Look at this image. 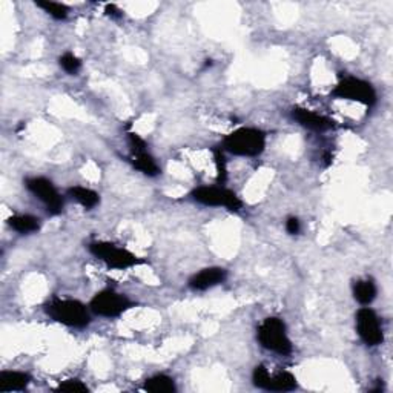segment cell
Masks as SVG:
<instances>
[{
	"label": "cell",
	"mask_w": 393,
	"mask_h": 393,
	"mask_svg": "<svg viewBox=\"0 0 393 393\" xmlns=\"http://www.w3.org/2000/svg\"><path fill=\"white\" fill-rule=\"evenodd\" d=\"M47 315L54 319L56 323L63 326L74 327V329H83L91 323L89 311L82 301L71 298H52L45 306Z\"/></svg>",
	"instance_id": "7a4b0ae2"
},
{
	"label": "cell",
	"mask_w": 393,
	"mask_h": 393,
	"mask_svg": "<svg viewBox=\"0 0 393 393\" xmlns=\"http://www.w3.org/2000/svg\"><path fill=\"white\" fill-rule=\"evenodd\" d=\"M332 96L341 100H352L366 104L368 108L375 106L378 100L377 91L369 82L357 77H344L332 91Z\"/></svg>",
	"instance_id": "5b68a950"
},
{
	"label": "cell",
	"mask_w": 393,
	"mask_h": 393,
	"mask_svg": "<svg viewBox=\"0 0 393 393\" xmlns=\"http://www.w3.org/2000/svg\"><path fill=\"white\" fill-rule=\"evenodd\" d=\"M227 272L223 267H206V269L195 273L194 277L189 280V287L195 292H203L212 287L221 284L226 280Z\"/></svg>",
	"instance_id": "7c38bea8"
},
{
	"label": "cell",
	"mask_w": 393,
	"mask_h": 393,
	"mask_svg": "<svg viewBox=\"0 0 393 393\" xmlns=\"http://www.w3.org/2000/svg\"><path fill=\"white\" fill-rule=\"evenodd\" d=\"M128 143L131 154L128 157V161L134 166V169L140 171L148 177H157L160 174V168L154 160V157L148 153L146 142L142 139L139 134L129 133L128 134Z\"/></svg>",
	"instance_id": "9c48e42d"
},
{
	"label": "cell",
	"mask_w": 393,
	"mask_h": 393,
	"mask_svg": "<svg viewBox=\"0 0 393 393\" xmlns=\"http://www.w3.org/2000/svg\"><path fill=\"white\" fill-rule=\"evenodd\" d=\"M377 284L375 281L368 278V280H359L353 286V297L358 301L359 304L363 306H369L370 303H373V300L377 298Z\"/></svg>",
	"instance_id": "9a60e30c"
},
{
	"label": "cell",
	"mask_w": 393,
	"mask_h": 393,
	"mask_svg": "<svg viewBox=\"0 0 393 393\" xmlns=\"http://www.w3.org/2000/svg\"><path fill=\"white\" fill-rule=\"evenodd\" d=\"M30 373L19 370L0 372V392H22L31 384Z\"/></svg>",
	"instance_id": "4fadbf2b"
},
{
	"label": "cell",
	"mask_w": 393,
	"mask_h": 393,
	"mask_svg": "<svg viewBox=\"0 0 393 393\" xmlns=\"http://www.w3.org/2000/svg\"><path fill=\"white\" fill-rule=\"evenodd\" d=\"M286 231L291 235H297L301 231V223L297 217H289L286 221Z\"/></svg>",
	"instance_id": "cb8c5ba5"
},
{
	"label": "cell",
	"mask_w": 393,
	"mask_h": 393,
	"mask_svg": "<svg viewBox=\"0 0 393 393\" xmlns=\"http://www.w3.org/2000/svg\"><path fill=\"white\" fill-rule=\"evenodd\" d=\"M104 11H106V14H108V16H113V17H122V11H120V10H117V6H115V5H106V8H104Z\"/></svg>",
	"instance_id": "d4e9b609"
},
{
	"label": "cell",
	"mask_w": 393,
	"mask_h": 393,
	"mask_svg": "<svg viewBox=\"0 0 393 393\" xmlns=\"http://www.w3.org/2000/svg\"><path fill=\"white\" fill-rule=\"evenodd\" d=\"M89 389L87 384H83L80 379H67L56 388V392H67V393H85Z\"/></svg>",
	"instance_id": "603a6c76"
},
{
	"label": "cell",
	"mask_w": 393,
	"mask_h": 393,
	"mask_svg": "<svg viewBox=\"0 0 393 393\" xmlns=\"http://www.w3.org/2000/svg\"><path fill=\"white\" fill-rule=\"evenodd\" d=\"M145 390L153 393H172L177 390V388L171 377L160 373V375H154L146 379Z\"/></svg>",
	"instance_id": "ac0fdd59"
},
{
	"label": "cell",
	"mask_w": 393,
	"mask_h": 393,
	"mask_svg": "<svg viewBox=\"0 0 393 393\" xmlns=\"http://www.w3.org/2000/svg\"><path fill=\"white\" fill-rule=\"evenodd\" d=\"M357 330L359 338L363 339V343L370 347L379 346L384 341L381 323H379L375 311H372L370 307H361L357 312Z\"/></svg>",
	"instance_id": "30bf717a"
},
{
	"label": "cell",
	"mask_w": 393,
	"mask_h": 393,
	"mask_svg": "<svg viewBox=\"0 0 393 393\" xmlns=\"http://www.w3.org/2000/svg\"><path fill=\"white\" fill-rule=\"evenodd\" d=\"M221 149L240 157H257L266 149V133L251 126L238 128L223 139Z\"/></svg>",
	"instance_id": "6da1fadb"
},
{
	"label": "cell",
	"mask_w": 393,
	"mask_h": 393,
	"mask_svg": "<svg viewBox=\"0 0 393 393\" xmlns=\"http://www.w3.org/2000/svg\"><path fill=\"white\" fill-rule=\"evenodd\" d=\"M292 119L298 124H301L303 128L317 131V133H324V131L335 128V122L329 119V117L317 114L311 109H306L301 106L292 108Z\"/></svg>",
	"instance_id": "8fae6325"
},
{
	"label": "cell",
	"mask_w": 393,
	"mask_h": 393,
	"mask_svg": "<svg viewBox=\"0 0 393 393\" xmlns=\"http://www.w3.org/2000/svg\"><path fill=\"white\" fill-rule=\"evenodd\" d=\"M88 249L97 260L106 265L108 269L126 271L142 263V260L135 254L114 243H109V241H94L88 246Z\"/></svg>",
	"instance_id": "277c9868"
},
{
	"label": "cell",
	"mask_w": 393,
	"mask_h": 393,
	"mask_svg": "<svg viewBox=\"0 0 393 393\" xmlns=\"http://www.w3.org/2000/svg\"><path fill=\"white\" fill-rule=\"evenodd\" d=\"M8 225L19 234H31L41 229V220L34 215H12L8 218Z\"/></svg>",
	"instance_id": "2e32d148"
},
{
	"label": "cell",
	"mask_w": 393,
	"mask_h": 393,
	"mask_svg": "<svg viewBox=\"0 0 393 393\" xmlns=\"http://www.w3.org/2000/svg\"><path fill=\"white\" fill-rule=\"evenodd\" d=\"M257 338L265 349L278 353V355H291L293 350L292 341L287 337L286 324L281 318H266L258 327Z\"/></svg>",
	"instance_id": "3957f363"
},
{
	"label": "cell",
	"mask_w": 393,
	"mask_h": 393,
	"mask_svg": "<svg viewBox=\"0 0 393 393\" xmlns=\"http://www.w3.org/2000/svg\"><path fill=\"white\" fill-rule=\"evenodd\" d=\"M214 160H215V168H217V181L220 186H223L227 180V163L225 150L221 148H214Z\"/></svg>",
	"instance_id": "44dd1931"
},
{
	"label": "cell",
	"mask_w": 393,
	"mask_h": 393,
	"mask_svg": "<svg viewBox=\"0 0 393 393\" xmlns=\"http://www.w3.org/2000/svg\"><path fill=\"white\" fill-rule=\"evenodd\" d=\"M28 191L41 200L51 215H57L63 211V196L57 191L52 181L45 177H30L25 180Z\"/></svg>",
	"instance_id": "ba28073f"
},
{
	"label": "cell",
	"mask_w": 393,
	"mask_h": 393,
	"mask_svg": "<svg viewBox=\"0 0 393 393\" xmlns=\"http://www.w3.org/2000/svg\"><path fill=\"white\" fill-rule=\"evenodd\" d=\"M36 5L38 8H42L45 12H48V14L56 19V21H65V19L68 17V6L63 5V3H58V2H49V0H38L36 2Z\"/></svg>",
	"instance_id": "d6986e66"
},
{
	"label": "cell",
	"mask_w": 393,
	"mask_h": 393,
	"mask_svg": "<svg viewBox=\"0 0 393 393\" xmlns=\"http://www.w3.org/2000/svg\"><path fill=\"white\" fill-rule=\"evenodd\" d=\"M58 63H60V67L65 73H68L71 76L77 74L78 71L82 69V60L77 56H74L71 51L65 52L63 56H60V58H58Z\"/></svg>",
	"instance_id": "ffe728a7"
},
{
	"label": "cell",
	"mask_w": 393,
	"mask_h": 393,
	"mask_svg": "<svg viewBox=\"0 0 393 393\" xmlns=\"http://www.w3.org/2000/svg\"><path fill=\"white\" fill-rule=\"evenodd\" d=\"M295 389H297V378H295L291 372L283 370V372H278L277 375L271 377L266 390L292 392Z\"/></svg>",
	"instance_id": "e0dca14e"
},
{
	"label": "cell",
	"mask_w": 393,
	"mask_h": 393,
	"mask_svg": "<svg viewBox=\"0 0 393 393\" xmlns=\"http://www.w3.org/2000/svg\"><path fill=\"white\" fill-rule=\"evenodd\" d=\"M133 307V301H131L126 295L115 292L113 289H104L94 295L91 300L89 309L93 311L96 315L103 318H117L123 315L124 312Z\"/></svg>",
	"instance_id": "52a82bcc"
},
{
	"label": "cell",
	"mask_w": 393,
	"mask_h": 393,
	"mask_svg": "<svg viewBox=\"0 0 393 393\" xmlns=\"http://www.w3.org/2000/svg\"><path fill=\"white\" fill-rule=\"evenodd\" d=\"M269 379H271V373H269V370H267V369L265 368L263 364H260V366H257V368L254 369L252 381H254L255 388L266 390V389H267V383H269Z\"/></svg>",
	"instance_id": "7402d4cb"
},
{
	"label": "cell",
	"mask_w": 393,
	"mask_h": 393,
	"mask_svg": "<svg viewBox=\"0 0 393 393\" xmlns=\"http://www.w3.org/2000/svg\"><path fill=\"white\" fill-rule=\"evenodd\" d=\"M191 196L194 201L203 206H223L232 212H238L243 207V201L238 199L237 194L225 186H200L194 189Z\"/></svg>",
	"instance_id": "8992f818"
},
{
	"label": "cell",
	"mask_w": 393,
	"mask_h": 393,
	"mask_svg": "<svg viewBox=\"0 0 393 393\" xmlns=\"http://www.w3.org/2000/svg\"><path fill=\"white\" fill-rule=\"evenodd\" d=\"M68 195L76 200L78 205H82L87 211H91V209H94L100 203V195L89 188L73 186L68 189Z\"/></svg>",
	"instance_id": "5bb4252c"
}]
</instances>
